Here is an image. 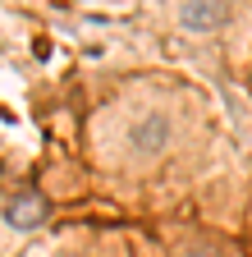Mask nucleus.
<instances>
[{
	"instance_id": "1",
	"label": "nucleus",
	"mask_w": 252,
	"mask_h": 257,
	"mask_svg": "<svg viewBox=\"0 0 252 257\" xmlns=\"http://www.w3.org/2000/svg\"><path fill=\"white\" fill-rule=\"evenodd\" d=\"M165 143H170V119H165L161 110H142V119H133V124H129L124 156H133V161H151Z\"/></svg>"
},
{
	"instance_id": "2",
	"label": "nucleus",
	"mask_w": 252,
	"mask_h": 257,
	"mask_svg": "<svg viewBox=\"0 0 252 257\" xmlns=\"http://www.w3.org/2000/svg\"><path fill=\"white\" fill-rule=\"evenodd\" d=\"M42 216H46V202L37 198V193H19V198L10 202V225H19V230L42 225Z\"/></svg>"
},
{
	"instance_id": "3",
	"label": "nucleus",
	"mask_w": 252,
	"mask_h": 257,
	"mask_svg": "<svg viewBox=\"0 0 252 257\" xmlns=\"http://www.w3.org/2000/svg\"><path fill=\"white\" fill-rule=\"evenodd\" d=\"M225 19H229L225 10H206V5L179 10V23H183V28H215V23H225Z\"/></svg>"
}]
</instances>
